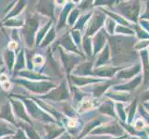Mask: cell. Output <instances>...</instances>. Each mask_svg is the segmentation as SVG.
<instances>
[{
    "mask_svg": "<svg viewBox=\"0 0 149 139\" xmlns=\"http://www.w3.org/2000/svg\"><path fill=\"white\" fill-rule=\"evenodd\" d=\"M12 102H13V104H14V110H15V113L20 118H22V119H25V120H27V118L26 116H25L24 114V111H23V108H22V105L20 104V102L19 101H15L12 99Z\"/></svg>",
    "mask_w": 149,
    "mask_h": 139,
    "instance_id": "6da1fadb",
    "label": "cell"
},
{
    "mask_svg": "<svg viewBox=\"0 0 149 139\" xmlns=\"http://www.w3.org/2000/svg\"><path fill=\"white\" fill-rule=\"evenodd\" d=\"M2 88L5 89V90H8L10 88V84L8 83V82H4V83L2 84Z\"/></svg>",
    "mask_w": 149,
    "mask_h": 139,
    "instance_id": "7a4b0ae2",
    "label": "cell"
}]
</instances>
